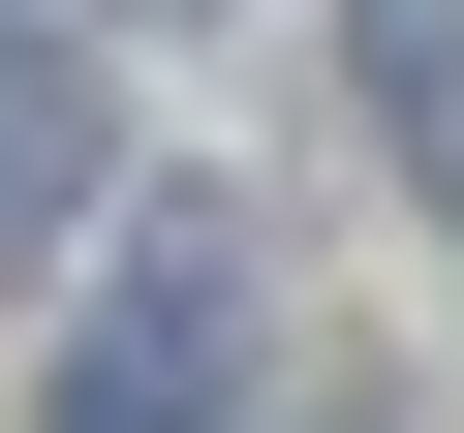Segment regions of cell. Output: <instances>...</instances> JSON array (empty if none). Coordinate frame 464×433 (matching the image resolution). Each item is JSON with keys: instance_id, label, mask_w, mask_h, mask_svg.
Wrapping results in <instances>:
<instances>
[{"instance_id": "cell-1", "label": "cell", "mask_w": 464, "mask_h": 433, "mask_svg": "<svg viewBox=\"0 0 464 433\" xmlns=\"http://www.w3.org/2000/svg\"><path fill=\"white\" fill-rule=\"evenodd\" d=\"M63 433H217V216L93 310V371H63Z\"/></svg>"}, {"instance_id": "cell-2", "label": "cell", "mask_w": 464, "mask_h": 433, "mask_svg": "<svg viewBox=\"0 0 464 433\" xmlns=\"http://www.w3.org/2000/svg\"><path fill=\"white\" fill-rule=\"evenodd\" d=\"M93 32H63V0H0V248H63V216H93Z\"/></svg>"}]
</instances>
